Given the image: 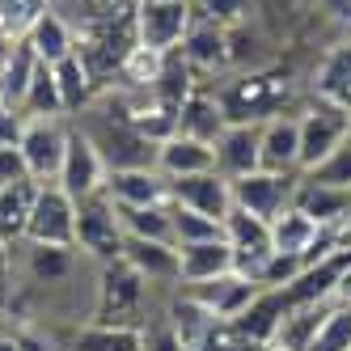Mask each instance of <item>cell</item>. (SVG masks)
Returning <instances> with one entry per match:
<instances>
[{
    "label": "cell",
    "mask_w": 351,
    "mask_h": 351,
    "mask_svg": "<svg viewBox=\"0 0 351 351\" xmlns=\"http://www.w3.org/2000/svg\"><path fill=\"white\" fill-rule=\"evenodd\" d=\"M144 288L148 280L132 263H106L97 271V300H93V322L89 326H106V330H132V322L140 317L144 305Z\"/></svg>",
    "instance_id": "obj_1"
},
{
    "label": "cell",
    "mask_w": 351,
    "mask_h": 351,
    "mask_svg": "<svg viewBox=\"0 0 351 351\" xmlns=\"http://www.w3.org/2000/svg\"><path fill=\"white\" fill-rule=\"evenodd\" d=\"M132 21H136L140 47L169 56V51H178L195 26V0H136Z\"/></svg>",
    "instance_id": "obj_2"
},
{
    "label": "cell",
    "mask_w": 351,
    "mask_h": 351,
    "mask_svg": "<svg viewBox=\"0 0 351 351\" xmlns=\"http://www.w3.org/2000/svg\"><path fill=\"white\" fill-rule=\"evenodd\" d=\"M81 132L93 140V148L102 153L106 169H140V165H157V140H148L144 132L132 128L128 110L106 114L102 123H81Z\"/></svg>",
    "instance_id": "obj_3"
},
{
    "label": "cell",
    "mask_w": 351,
    "mask_h": 351,
    "mask_svg": "<svg viewBox=\"0 0 351 351\" xmlns=\"http://www.w3.org/2000/svg\"><path fill=\"white\" fill-rule=\"evenodd\" d=\"M123 224H119V208L102 195H89L77 204V250L97 263V267H106L114 258H123Z\"/></svg>",
    "instance_id": "obj_4"
},
{
    "label": "cell",
    "mask_w": 351,
    "mask_h": 351,
    "mask_svg": "<svg viewBox=\"0 0 351 351\" xmlns=\"http://www.w3.org/2000/svg\"><path fill=\"white\" fill-rule=\"evenodd\" d=\"M347 140H351V110L317 97L309 110H300V173L317 169Z\"/></svg>",
    "instance_id": "obj_5"
},
{
    "label": "cell",
    "mask_w": 351,
    "mask_h": 351,
    "mask_svg": "<svg viewBox=\"0 0 351 351\" xmlns=\"http://www.w3.org/2000/svg\"><path fill=\"white\" fill-rule=\"evenodd\" d=\"M34 245H77V199L64 186L43 182L34 195V208L26 220V237Z\"/></svg>",
    "instance_id": "obj_6"
},
{
    "label": "cell",
    "mask_w": 351,
    "mask_h": 351,
    "mask_svg": "<svg viewBox=\"0 0 351 351\" xmlns=\"http://www.w3.org/2000/svg\"><path fill=\"white\" fill-rule=\"evenodd\" d=\"M68 136H72V128L64 123V114L26 119V132H21L17 148H21V157L30 165V178L38 186L60 178V165H64V153H68Z\"/></svg>",
    "instance_id": "obj_7"
},
{
    "label": "cell",
    "mask_w": 351,
    "mask_h": 351,
    "mask_svg": "<svg viewBox=\"0 0 351 351\" xmlns=\"http://www.w3.org/2000/svg\"><path fill=\"white\" fill-rule=\"evenodd\" d=\"M296 178L300 173H271V169L245 173V178L233 182V208H241L250 216H263V220H275L284 208H292Z\"/></svg>",
    "instance_id": "obj_8"
},
{
    "label": "cell",
    "mask_w": 351,
    "mask_h": 351,
    "mask_svg": "<svg viewBox=\"0 0 351 351\" xmlns=\"http://www.w3.org/2000/svg\"><path fill=\"white\" fill-rule=\"evenodd\" d=\"M106 161H102V153L93 148V140L81 132V128H72V136H68V153H64V165H60V178H56V186H64L72 199H89V195H102V186H106Z\"/></svg>",
    "instance_id": "obj_9"
},
{
    "label": "cell",
    "mask_w": 351,
    "mask_h": 351,
    "mask_svg": "<svg viewBox=\"0 0 351 351\" xmlns=\"http://www.w3.org/2000/svg\"><path fill=\"white\" fill-rule=\"evenodd\" d=\"M216 97L229 123H267L275 114H284L275 110L280 106V85H271L267 77H237L224 89H216Z\"/></svg>",
    "instance_id": "obj_10"
},
{
    "label": "cell",
    "mask_w": 351,
    "mask_h": 351,
    "mask_svg": "<svg viewBox=\"0 0 351 351\" xmlns=\"http://www.w3.org/2000/svg\"><path fill=\"white\" fill-rule=\"evenodd\" d=\"M169 204L191 208L199 216H212L224 224V216L233 212V182L224 178L220 169H204V173H191V178H173L169 182Z\"/></svg>",
    "instance_id": "obj_11"
},
{
    "label": "cell",
    "mask_w": 351,
    "mask_h": 351,
    "mask_svg": "<svg viewBox=\"0 0 351 351\" xmlns=\"http://www.w3.org/2000/svg\"><path fill=\"white\" fill-rule=\"evenodd\" d=\"M212 148H216V169L229 182H237L245 173L263 169V123H229Z\"/></svg>",
    "instance_id": "obj_12"
},
{
    "label": "cell",
    "mask_w": 351,
    "mask_h": 351,
    "mask_svg": "<svg viewBox=\"0 0 351 351\" xmlns=\"http://www.w3.org/2000/svg\"><path fill=\"white\" fill-rule=\"evenodd\" d=\"M106 199L114 208H153L169 204V178L157 165H140V169H110L106 173Z\"/></svg>",
    "instance_id": "obj_13"
},
{
    "label": "cell",
    "mask_w": 351,
    "mask_h": 351,
    "mask_svg": "<svg viewBox=\"0 0 351 351\" xmlns=\"http://www.w3.org/2000/svg\"><path fill=\"white\" fill-rule=\"evenodd\" d=\"M233 271V245L216 237V241H195V245H178V284L199 288L212 284L220 275Z\"/></svg>",
    "instance_id": "obj_14"
},
{
    "label": "cell",
    "mask_w": 351,
    "mask_h": 351,
    "mask_svg": "<svg viewBox=\"0 0 351 351\" xmlns=\"http://www.w3.org/2000/svg\"><path fill=\"white\" fill-rule=\"evenodd\" d=\"M292 204L313 216L322 229H343L351 220V191H339V186H322V182H309L305 173L296 178V191H292Z\"/></svg>",
    "instance_id": "obj_15"
},
{
    "label": "cell",
    "mask_w": 351,
    "mask_h": 351,
    "mask_svg": "<svg viewBox=\"0 0 351 351\" xmlns=\"http://www.w3.org/2000/svg\"><path fill=\"white\" fill-rule=\"evenodd\" d=\"M195 300H204V305L216 313V322H237L250 305H254V296L263 292L258 284H250V280H241L237 271H229V275H220V280H212V284H199V288H186Z\"/></svg>",
    "instance_id": "obj_16"
},
{
    "label": "cell",
    "mask_w": 351,
    "mask_h": 351,
    "mask_svg": "<svg viewBox=\"0 0 351 351\" xmlns=\"http://www.w3.org/2000/svg\"><path fill=\"white\" fill-rule=\"evenodd\" d=\"M157 169L165 178H191V173H204V169H216V148L204 144V140H191L182 132H173L157 144Z\"/></svg>",
    "instance_id": "obj_17"
},
{
    "label": "cell",
    "mask_w": 351,
    "mask_h": 351,
    "mask_svg": "<svg viewBox=\"0 0 351 351\" xmlns=\"http://www.w3.org/2000/svg\"><path fill=\"white\" fill-rule=\"evenodd\" d=\"M229 128V119L220 110V97L208 93V89H191L178 106V119H173V132H182L191 140H204V144H216V136Z\"/></svg>",
    "instance_id": "obj_18"
},
{
    "label": "cell",
    "mask_w": 351,
    "mask_h": 351,
    "mask_svg": "<svg viewBox=\"0 0 351 351\" xmlns=\"http://www.w3.org/2000/svg\"><path fill=\"white\" fill-rule=\"evenodd\" d=\"M263 169L300 173V119L275 114L263 123Z\"/></svg>",
    "instance_id": "obj_19"
},
{
    "label": "cell",
    "mask_w": 351,
    "mask_h": 351,
    "mask_svg": "<svg viewBox=\"0 0 351 351\" xmlns=\"http://www.w3.org/2000/svg\"><path fill=\"white\" fill-rule=\"evenodd\" d=\"M178 51L191 64V72H199V68H224V64H229V30H224L220 21H212V17H199V9H195V26L182 38Z\"/></svg>",
    "instance_id": "obj_20"
},
{
    "label": "cell",
    "mask_w": 351,
    "mask_h": 351,
    "mask_svg": "<svg viewBox=\"0 0 351 351\" xmlns=\"http://www.w3.org/2000/svg\"><path fill=\"white\" fill-rule=\"evenodd\" d=\"M26 250V275L38 284V288H60L77 275V245H34V241H21Z\"/></svg>",
    "instance_id": "obj_21"
},
{
    "label": "cell",
    "mask_w": 351,
    "mask_h": 351,
    "mask_svg": "<svg viewBox=\"0 0 351 351\" xmlns=\"http://www.w3.org/2000/svg\"><path fill=\"white\" fill-rule=\"evenodd\" d=\"M38 56H34V47L26 38H17L9 43V51L5 60H0V102L21 110V102H26V93H30V81H34V72H38Z\"/></svg>",
    "instance_id": "obj_22"
},
{
    "label": "cell",
    "mask_w": 351,
    "mask_h": 351,
    "mask_svg": "<svg viewBox=\"0 0 351 351\" xmlns=\"http://www.w3.org/2000/svg\"><path fill=\"white\" fill-rule=\"evenodd\" d=\"M26 43L34 47V56H38L43 64H60V60H68V56H77V51H81V43H77V30H72V21H68L56 5L38 17V26L26 34Z\"/></svg>",
    "instance_id": "obj_23"
},
{
    "label": "cell",
    "mask_w": 351,
    "mask_h": 351,
    "mask_svg": "<svg viewBox=\"0 0 351 351\" xmlns=\"http://www.w3.org/2000/svg\"><path fill=\"white\" fill-rule=\"evenodd\" d=\"M123 263H132L148 284H157V280H173V284H178V245L128 237V241H123Z\"/></svg>",
    "instance_id": "obj_24"
},
{
    "label": "cell",
    "mask_w": 351,
    "mask_h": 351,
    "mask_svg": "<svg viewBox=\"0 0 351 351\" xmlns=\"http://www.w3.org/2000/svg\"><path fill=\"white\" fill-rule=\"evenodd\" d=\"M51 72H56V85H60L64 114H81L93 102V72L81 60V51L68 56V60H60V64H51Z\"/></svg>",
    "instance_id": "obj_25"
},
{
    "label": "cell",
    "mask_w": 351,
    "mask_h": 351,
    "mask_svg": "<svg viewBox=\"0 0 351 351\" xmlns=\"http://www.w3.org/2000/svg\"><path fill=\"white\" fill-rule=\"evenodd\" d=\"M123 237H140V241H165L173 245V208L153 204V208H119Z\"/></svg>",
    "instance_id": "obj_26"
},
{
    "label": "cell",
    "mask_w": 351,
    "mask_h": 351,
    "mask_svg": "<svg viewBox=\"0 0 351 351\" xmlns=\"http://www.w3.org/2000/svg\"><path fill=\"white\" fill-rule=\"evenodd\" d=\"M38 182H17V186H0V241H21L26 237V220L34 208Z\"/></svg>",
    "instance_id": "obj_27"
},
{
    "label": "cell",
    "mask_w": 351,
    "mask_h": 351,
    "mask_svg": "<svg viewBox=\"0 0 351 351\" xmlns=\"http://www.w3.org/2000/svg\"><path fill=\"white\" fill-rule=\"evenodd\" d=\"M317 93L326 97V102H335V106L351 110V43L335 47V51H330V60L322 64Z\"/></svg>",
    "instance_id": "obj_28"
},
{
    "label": "cell",
    "mask_w": 351,
    "mask_h": 351,
    "mask_svg": "<svg viewBox=\"0 0 351 351\" xmlns=\"http://www.w3.org/2000/svg\"><path fill=\"white\" fill-rule=\"evenodd\" d=\"M224 241H229L237 254H250V250H271V220L233 208L229 216H224Z\"/></svg>",
    "instance_id": "obj_29"
},
{
    "label": "cell",
    "mask_w": 351,
    "mask_h": 351,
    "mask_svg": "<svg viewBox=\"0 0 351 351\" xmlns=\"http://www.w3.org/2000/svg\"><path fill=\"white\" fill-rule=\"evenodd\" d=\"M47 9H51V0H0V38L5 43L26 38Z\"/></svg>",
    "instance_id": "obj_30"
},
{
    "label": "cell",
    "mask_w": 351,
    "mask_h": 351,
    "mask_svg": "<svg viewBox=\"0 0 351 351\" xmlns=\"http://www.w3.org/2000/svg\"><path fill=\"white\" fill-rule=\"evenodd\" d=\"M21 114H26V119H51V114H64L60 85H56L51 64H38L34 81H30V93H26V102H21Z\"/></svg>",
    "instance_id": "obj_31"
},
{
    "label": "cell",
    "mask_w": 351,
    "mask_h": 351,
    "mask_svg": "<svg viewBox=\"0 0 351 351\" xmlns=\"http://www.w3.org/2000/svg\"><path fill=\"white\" fill-rule=\"evenodd\" d=\"M309 351H351V305H335L330 300Z\"/></svg>",
    "instance_id": "obj_32"
},
{
    "label": "cell",
    "mask_w": 351,
    "mask_h": 351,
    "mask_svg": "<svg viewBox=\"0 0 351 351\" xmlns=\"http://www.w3.org/2000/svg\"><path fill=\"white\" fill-rule=\"evenodd\" d=\"M173 208V245H195V241H216L224 237V224L212 220V216H199L191 208H178V204H169Z\"/></svg>",
    "instance_id": "obj_33"
},
{
    "label": "cell",
    "mask_w": 351,
    "mask_h": 351,
    "mask_svg": "<svg viewBox=\"0 0 351 351\" xmlns=\"http://www.w3.org/2000/svg\"><path fill=\"white\" fill-rule=\"evenodd\" d=\"M77 351H144L140 330H106V326H89L77 339Z\"/></svg>",
    "instance_id": "obj_34"
},
{
    "label": "cell",
    "mask_w": 351,
    "mask_h": 351,
    "mask_svg": "<svg viewBox=\"0 0 351 351\" xmlns=\"http://www.w3.org/2000/svg\"><path fill=\"white\" fill-rule=\"evenodd\" d=\"M309 182H322V186H339V191H351V140L343 148H335L317 169L305 173Z\"/></svg>",
    "instance_id": "obj_35"
},
{
    "label": "cell",
    "mask_w": 351,
    "mask_h": 351,
    "mask_svg": "<svg viewBox=\"0 0 351 351\" xmlns=\"http://www.w3.org/2000/svg\"><path fill=\"white\" fill-rule=\"evenodd\" d=\"M140 347H144V351H186V343H182L178 330L169 326V317H157V322L140 326Z\"/></svg>",
    "instance_id": "obj_36"
},
{
    "label": "cell",
    "mask_w": 351,
    "mask_h": 351,
    "mask_svg": "<svg viewBox=\"0 0 351 351\" xmlns=\"http://www.w3.org/2000/svg\"><path fill=\"white\" fill-rule=\"evenodd\" d=\"M17 182H30V165L17 144H5L0 148V186H17Z\"/></svg>",
    "instance_id": "obj_37"
},
{
    "label": "cell",
    "mask_w": 351,
    "mask_h": 351,
    "mask_svg": "<svg viewBox=\"0 0 351 351\" xmlns=\"http://www.w3.org/2000/svg\"><path fill=\"white\" fill-rule=\"evenodd\" d=\"M21 132H26V114L0 102V148H5V144H21Z\"/></svg>",
    "instance_id": "obj_38"
},
{
    "label": "cell",
    "mask_w": 351,
    "mask_h": 351,
    "mask_svg": "<svg viewBox=\"0 0 351 351\" xmlns=\"http://www.w3.org/2000/svg\"><path fill=\"white\" fill-rule=\"evenodd\" d=\"M13 296V254H9V241H0V305H9Z\"/></svg>",
    "instance_id": "obj_39"
},
{
    "label": "cell",
    "mask_w": 351,
    "mask_h": 351,
    "mask_svg": "<svg viewBox=\"0 0 351 351\" xmlns=\"http://www.w3.org/2000/svg\"><path fill=\"white\" fill-rule=\"evenodd\" d=\"M335 305H351V258L343 263V271H339V280H335Z\"/></svg>",
    "instance_id": "obj_40"
},
{
    "label": "cell",
    "mask_w": 351,
    "mask_h": 351,
    "mask_svg": "<svg viewBox=\"0 0 351 351\" xmlns=\"http://www.w3.org/2000/svg\"><path fill=\"white\" fill-rule=\"evenodd\" d=\"M0 351H21V339L17 335H0Z\"/></svg>",
    "instance_id": "obj_41"
}]
</instances>
